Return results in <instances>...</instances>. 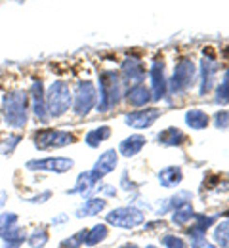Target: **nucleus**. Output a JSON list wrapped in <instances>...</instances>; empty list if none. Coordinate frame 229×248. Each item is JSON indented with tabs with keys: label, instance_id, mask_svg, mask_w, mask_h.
<instances>
[{
	"label": "nucleus",
	"instance_id": "37",
	"mask_svg": "<svg viewBox=\"0 0 229 248\" xmlns=\"http://www.w3.org/2000/svg\"><path fill=\"white\" fill-rule=\"evenodd\" d=\"M6 201H8V193H6V191H0V212H2V208L6 206Z\"/></svg>",
	"mask_w": 229,
	"mask_h": 248
},
{
	"label": "nucleus",
	"instance_id": "29",
	"mask_svg": "<svg viewBox=\"0 0 229 248\" xmlns=\"http://www.w3.org/2000/svg\"><path fill=\"white\" fill-rule=\"evenodd\" d=\"M17 221H19V216L15 212H0V237L8 229H12L14 225H17Z\"/></svg>",
	"mask_w": 229,
	"mask_h": 248
},
{
	"label": "nucleus",
	"instance_id": "38",
	"mask_svg": "<svg viewBox=\"0 0 229 248\" xmlns=\"http://www.w3.org/2000/svg\"><path fill=\"white\" fill-rule=\"evenodd\" d=\"M67 219H69V216H65V214H60V217L52 219V225H60V223H63V221H67Z\"/></svg>",
	"mask_w": 229,
	"mask_h": 248
},
{
	"label": "nucleus",
	"instance_id": "36",
	"mask_svg": "<svg viewBox=\"0 0 229 248\" xmlns=\"http://www.w3.org/2000/svg\"><path fill=\"white\" fill-rule=\"evenodd\" d=\"M193 248H216V247H212L204 237H193Z\"/></svg>",
	"mask_w": 229,
	"mask_h": 248
},
{
	"label": "nucleus",
	"instance_id": "25",
	"mask_svg": "<svg viewBox=\"0 0 229 248\" xmlns=\"http://www.w3.org/2000/svg\"><path fill=\"white\" fill-rule=\"evenodd\" d=\"M107 225L105 223H98V225H94L88 233H86V241H84V245L86 247H96L99 243H103L105 239H107Z\"/></svg>",
	"mask_w": 229,
	"mask_h": 248
},
{
	"label": "nucleus",
	"instance_id": "26",
	"mask_svg": "<svg viewBox=\"0 0 229 248\" xmlns=\"http://www.w3.org/2000/svg\"><path fill=\"white\" fill-rule=\"evenodd\" d=\"M214 103H216V105H228L229 103V67L226 69V73H224L222 82L216 86Z\"/></svg>",
	"mask_w": 229,
	"mask_h": 248
},
{
	"label": "nucleus",
	"instance_id": "6",
	"mask_svg": "<svg viewBox=\"0 0 229 248\" xmlns=\"http://www.w3.org/2000/svg\"><path fill=\"white\" fill-rule=\"evenodd\" d=\"M75 143V136L65 130L58 128H40L33 134V145L38 151H52V149H61Z\"/></svg>",
	"mask_w": 229,
	"mask_h": 248
},
{
	"label": "nucleus",
	"instance_id": "3",
	"mask_svg": "<svg viewBox=\"0 0 229 248\" xmlns=\"http://www.w3.org/2000/svg\"><path fill=\"white\" fill-rule=\"evenodd\" d=\"M73 103V90L63 78H56L46 88V107L50 119H61Z\"/></svg>",
	"mask_w": 229,
	"mask_h": 248
},
{
	"label": "nucleus",
	"instance_id": "9",
	"mask_svg": "<svg viewBox=\"0 0 229 248\" xmlns=\"http://www.w3.org/2000/svg\"><path fill=\"white\" fill-rule=\"evenodd\" d=\"M107 223L109 225H115V227H122V229H132V227H137L143 223V212L137 210V208H132V206H122V208H115L111 210L107 216Z\"/></svg>",
	"mask_w": 229,
	"mask_h": 248
},
{
	"label": "nucleus",
	"instance_id": "40",
	"mask_svg": "<svg viewBox=\"0 0 229 248\" xmlns=\"http://www.w3.org/2000/svg\"><path fill=\"white\" fill-rule=\"evenodd\" d=\"M145 248H159V247H155V245H149V247H145Z\"/></svg>",
	"mask_w": 229,
	"mask_h": 248
},
{
	"label": "nucleus",
	"instance_id": "16",
	"mask_svg": "<svg viewBox=\"0 0 229 248\" xmlns=\"http://www.w3.org/2000/svg\"><path fill=\"white\" fill-rule=\"evenodd\" d=\"M126 101H128V105L132 107H145L151 99H153V95H151V88H147L145 84H136V86H130L126 92Z\"/></svg>",
	"mask_w": 229,
	"mask_h": 248
},
{
	"label": "nucleus",
	"instance_id": "20",
	"mask_svg": "<svg viewBox=\"0 0 229 248\" xmlns=\"http://www.w3.org/2000/svg\"><path fill=\"white\" fill-rule=\"evenodd\" d=\"M109 138H111V128H109L107 124H101L98 128H92L90 132H86L84 141H86L88 147L96 149V147H99V143H103V141L109 140Z\"/></svg>",
	"mask_w": 229,
	"mask_h": 248
},
{
	"label": "nucleus",
	"instance_id": "8",
	"mask_svg": "<svg viewBox=\"0 0 229 248\" xmlns=\"http://www.w3.org/2000/svg\"><path fill=\"white\" fill-rule=\"evenodd\" d=\"M29 103H31V113L40 124H48L52 119L48 115V107H46V88L44 82L40 78L31 80V88H29Z\"/></svg>",
	"mask_w": 229,
	"mask_h": 248
},
{
	"label": "nucleus",
	"instance_id": "2",
	"mask_svg": "<svg viewBox=\"0 0 229 248\" xmlns=\"http://www.w3.org/2000/svg\"><path fill=\"white\" fill-rule=\"evenodd\" d=\"M98 111L99 113H105L109 109H113L115 105L121 103L122 95H124V82L121 78V73L113 71V69H107V71H101L98 78Z\"/></svg>",
	"mask_w": 229,
	"mask_h": 248
},
{
	"label": "nucleus",
	"instance_id": "35",
	"mask_svg": "<svg viewBox=\"0 0 229 248\" xmlns=\"http://www.w3.org/2000/svg\"><path fill=\"white\" fill-rule=\"evenodd\" d=\"M94 189L101 195H105V197H115V193H117V189L113 186H109V184H101L99 187H94Z\"/></svg>",
	"mask_w": 229,
	"mask_h": 248
},
{
	"label": "nucleus",
	"instance_id": "30",
	"mask_svg": "<svg viewBox=\"0 0 229 248\" xmlns=\"http://www.w3.org/2000/svg\"><path fill=\"white\" fill-rule=\"evenodd\" d=\"M214 237H216V241H218L220 247L229 248V219L228 221H222V223L216 227Z\"/></svg>",
	"mask_w": 229,
	"mask_h": 248
},
{
	"label": "nucleus",
	"instance_id": "28",
	"mask_svg": "<svg viewBox=\"0 0 229 248\" xmlns=\"http://www.w3.org/2000/svg\"><path fill=\"white\" fill-rule=\"evenodd\" d=\"M86 233H88V229H80V231H76V233H75V235H71L69 239L61 241V243H60V247H61V248H80V247H84Z\"/></svg>",
	"mask_w": 229,
	"mask_h": 248
},
{
	"label": "nucleus",
	"instance_id": "18",
	"mask_svg": "<svg viewBox=\"0 0 229 248\" xmlns=\"http://www.w3.org/2000/svg\"><path fill=\"white\" fill-rule=\"evenodd\" d=\"M143 147H145V138L139 136V134H136V136H130V138H126V140H122L119 143V155L130 158V156L137 155Z\"/></svg>",
	"mask_w": 229,
	"mask_h": 248
},
{
	"label": "nucleus",
	"instance_id": "33",
	"mask_svg": "<svg viewBox=\"0 0 229 248\" xmlns=\"http://www.w3.org/2000/svg\"><path fill=\"white\" fill-rule=\"evenodd\" d=\"M50 197H52V191H42V193H38L34 197H27L25 202H29V204H44Z\"/></svg>",
	"mask_w": 229,
	"mask_h": 248
},
{
	"label": "nucleus",
	"instance_id": "17",
	"mask_svg": "<svg viewBox=\"0 0 229 248\" xmlns=\"http://www.w3.org/2000/svg\"><path fill=\"white\" fill-rule=\"evenodd\" d=\"M157 138H159V143H163L166 147H180V145H183L187 141V136L176 126H168L166 130L159 132Z\"/></svg>",
	"mask_w": 229,
	"mask_h": 248
},
{
	"label": "nucleus",
	"instance_id": "31",
	"mask_svg": "<svg viewBox=\"0 0 229 248\" xmlns=\"http://www.w3.org/2000/svg\"><path fill=\"white\" fill-rule=\"evenodd\" d=\"M195 214H193V210H191V206L187 204V206H182V208H176V212H174V223H178V225H185L189 219H193Z\"/></svg>",
	"mask_w": 229,
	"mask_h": 248
},
{
	"label": "nucleus",
	"instance_id": "1",
	"mask_svg": "<svg viewBox=\"0 0 229 248\" xmlns=\"http://www.w3.org/2000/svg\"><path fill=\"white\" fill-rule=\"evenodd\" d=\"M0 111H2V121L12 130H23L29 123L31 115V103H29V92L15 88L8 90L2 95L0 101Z\"/></svg>",
	"mask_w": 229,
	"mask_h": 248
},
{
	"label": "nucleus",
	"instance_id": "24",
	"mask_svg": "<svg viewBox=\"0 0 229 248\" xmlns=\"http://www.w3.org/2000/svg\"><path fill=\"white\" fill-rule=\"evenodd\" d=\"M48 241H50V233H48L46 227H36L25 239V243L29 245V248H44L48 245Z\"/></svg>",
	"mask_w": 229,
	"mask_h": 248
},
{
	"label": "nucleus",
	"instance_id": "5",
	"mask_svg": "<svg viewBox=\"0 0 229 248\" xmlns=\"http://www.w3.org/2000/svg\"><path fill=\"white\" fill-rule=\"evenodd\" d=\"M98 105V90H96V84L88 78L84 80H78L75 90H73V103H71V109L76 117H86L94 107Z\"/></svg>",
	"mask_w": 229,
	"mask_h": 248
},
{
	"label": "nucleus",
	"instance_id": "14",
	"mask_svg": "<svg viewBox=\"0 0 229 248\" xmlns=\"http://www.w3.org/2000/svg\"><path fill=\"white\" fill-rule=\"evenodd\" d=\"M159 117H161V109L149 107V109H139V111H132L128 115H124V123L126 126L136 128V130H145V128H151Z\"/></svg>",
	"mask_w": 229,
	"mask_h": 248
},
{
	"label": "nucleus",
	"instance_id": "11",
	"mask_svg": "<svg viewBox=\"0 0 229 248\" xmlns=\"http://www.w3.org/2000/svg\"><path fill=\"white\" fill-rule=\"evenodd\" d=\"M117 164H119V151H115V149H107L103 155H99V158L94 162V166H92V170H90V178H92V182L98 186L105 176H109V174L117 168Z\"/></svg>",
	"mask_w": 229,
	"mask_h": 248
},
{
	"label": "nucleus",
	"instance_id": "12",
	"mask_svg": "<svg viewBox=\"0 0 229 248\" xmlns=\"http://www.w3.org/2000/svg\"><path fill=\"white\" fill-rule=\"evenodd\" d=\"M121 78L124 82V86H136L141 84L145 78V65L137 58H126L121 65Z\"/></svg>",
	"mask_w": 229,
	"mask_h": 248
},
{
	"label": "nucleus",
	"instance_id": "32",
	"mask_svg": "<svg viewBox=\"0 0 229 248\" xmlns=\"http://www.w3.org/2000/svg\"><path fill=\"white\" fill-rule=\"evenodd\" d=\"M214 124H216V128H229V109H222V111H218L216 115H214Z\"/></svg>",
	"mask_w": 229,
	"mask_h": 248
},
{
	"label": "nucleus",
	"instance_id": "41",
	"mask_svg": "<svg viewBox=\"0 0 229 248\" xmlns=\"http://www.w3.org/2000/svg\"><path fill=\"white\" fill-rule=\"evenodd\" d=\"M0 124H2V111H0Z\"/></svg>",
	"mask_w": 229,
	"mask_h": 248
},
{
	"label": "nucleus",
	"instance_id": "19",
	"mask_svg": "<svg viewBox=\"0 0 229 248\" xmlns=\"http://www.w3.org/2000/svg\"><path fill=\"white\" fill-rule=\"evenodd\" d=\"M25 239H27L25 229H21L19 225H14L12 229H8L0 237V241H2V247L0 248H21L23 243H25Z\"/></svg>",
	"mask_w": 229,
	"mask_h": 248
},
{
	"label": "nucleus",
	"instance_id": "27",
	"mask_svg": "<svg viewBox=\"0 0 229 248\" xmlns=\"http://www.w3.org/2000/svg\"><path fill=\"white\" fill-rule=\"evenodd\" d=\"M19 141H21V134H10V136H6L0 141V153L4 156H10L15 151V147L19 145Z\"/></svg>",
	"mask_w": 229,
	"mask_h": 248
},
{
	"label": "nucleus",
	"instance_id": "34",
	"mask_svg": "<svg viewBox=\"0 0 229 248\" xmlns=\"http://www.w3.org/2000/svg\"><path fill=\"white\" fill-rule=\"evenodd\" d=\"M163 245L166 248H183V243H182V239H178V237H174V235H168V237H164Z\"/></svg>",
	"mask_w": 229,
	"mask_h": 248
},
{
	"label": "nucleus",
	"instance_id": "15",
	"mask_svg": "<svg viewBox=\"0 0 229 248\" xmlns=\"http://www.w3.org/2000/svg\"><path fill=\"white\" fill-rule=\"evenodd\" d=\"M107 206V201L103 197H90V199H84L80 202V206L75 210V216L76 217H92L98 216L99 212H103Z\"/></svg>",
	"mask_w": 229,
	"mask_h": 248
},
{
	"label": "nucleus",
	"instance_id": "39",
	"mask_svg": "<svg viewBox=\"0 0 229 248\" xmlns=\"http://www.w3.org/2000/svg\"><path fill=\"white\" fill-rule=\"evenodd\" d=\"M121 248H137L136 245H124V247H121Z\"/></svg>",
	"mask_w": 229,
	"mask_h": 248
},
{
	"label": "nucleus",
	"instance_id": "10",
	"mask_svg": "<svg viewBox=\"0 0 229 248\" xmlns=\"http://www.w3.org/2000/svg\"><path fill=\"white\" fill-rule=\"evenodd\" d=\"M218 69H220L218 60L212 54H206L204 52V58L200 60V69H198V93L200 95H206V93L212 90Z\"/></svg>",
	"mask_w": 229,
	"mask_h": 248
},
{
	"label": "nucleus",
	"instance_id": "23",
	"mask_svg": "<svg viewBox=\"0 0 229 248\" xmlns=\"http://www.w3.org/2000/svg\"><path fill=\"white\" fill-rule=\"evenodd\" d=\"M94 187H96V184L92 182L90 170H88V172L78 174V178H76V182H75V187H71V189L67 191V195H86V193H90Z\"/></svg>",
	"mask_w": 229,
	"mask_h": 248
},
{
	"label": "nucleus",
	"instance_id": "21",
	"mask_svg": "<svg viewBox=\"0 0 229 248\" xmlns=\"http://www.w3.org/2000/svg\"><path fill=\"white\" fill-rule=\"evenodd\" d=\"M183 180V172L180 166H166L159 172V184L163 187H176Z\"/></svg>",
	"mask_w": 229,
	"mask_h": 248
},
{
	"label": "nucleus",
	"instance_id": "13",
	"mask_svg": "<svg viewBox=\"0 0 229 248\" xmlns=\"http://www.w3.org/2000/svg\"><path fill=\"white\" fill-rule=\"evenodd\" d=\"M149 78H151V95L153 99H163L168 93V78L164 75V62L163 60H155L151 63L149 69Z\"/></svg>",
	"mask_w": 229,
	"mask_h": 248
},
{
	"label": "nucleus",
	"instance_id": "4",
	"mask_svg": "<svg viewBox=\"0 0 229 248\" xmlns=\"http://www.w3.org/2000/svg\"><path fill=\"white\" fill-rule=\"evenodd\" d=\"M197 80V67L193 60L189 58H182L176 63L172 77L168 78V93L172 95H182L185 93Z\"/></svg>",
	"mask_w": 229,
	"mask_h": 248
},
{
	"label": "nucleus",
	"instance_id": "7",
	"mask_svg": "<svg viewBox=\"0 0 229 248\" xmlns=\"http://www.w3.org/2000/svg\"><path fill=\"white\" fill-rule=\"evenodd\" d=\"M75 166V160L69 156H44V158H31L25 162L29 172H50V174H65Z\"/></svg>",
	"mask_w": 229,
	"mask_h": 248
},
{
	"label": "nucleus",
	"instance_id": "22",
	"mask_svg": "<svg viewBox=\"0 0 229 248\" xmlns=\"http://www.w3.org/2000/svg\"><path fill=\"white\" fill-rule=\"evenodd\" d=\"M210 123V117L202 109H189L185 113V124L193 130H204Z\"/></svg>",
	"mask_w": 229,
	"mask_h": 248
}]
</instances>
